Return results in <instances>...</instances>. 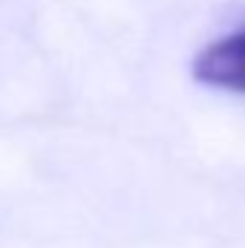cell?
I'll return each mask as SVG.
<instances>
[{
	"label": "cell",
	"mask_w": 245,
	"mask_h": 248,
	"mask_svg": "<svg viewBox=\"0 0 245 248\" xmlns=\"http://www.w3.org/2000/svg\"><path fill=\"white\" fill-rule=\"evenodd\" d=\"M190 72L199 84L245 95V29L228 32L196 52Z\"/></svg>",
	"instance_id": "cell-1"
}]
</instances>
